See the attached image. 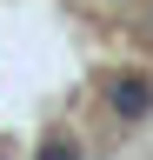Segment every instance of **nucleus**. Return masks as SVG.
I'll return each instance as SVG.
<instances>
[{"label": "nucleus", "instance_id": "obj_1", "mask_svg": "<svg viewBox=\"0 0 153 160\" xmlns=\"http://www.w3.org/2000/svg\"><path fill=\"white\" fill-rule=\"evenodd\" d=\"M113 113H120L127 127L146 120L153 113V73H120V80H113Z\"/></svg>", "mask_w": 153, "mask_h": 160}]
</instances>
